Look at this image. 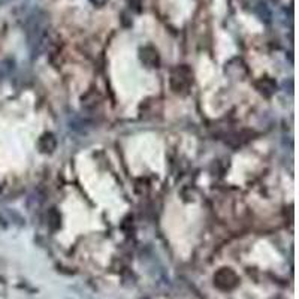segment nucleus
I'll return each instance as SVG.
<instances>
[{
    "label": "nucleus",
    "instance_id": "obj_1",
    "mask_svg": "<svg viewBox=\"0 0 299 299\" xmlns=\"http://www.w3.org/2000/svg\"><path fill=\"white\" fill-rule=\"evenodd\" d=\"M193 82V72L189 66H178L171 74V88L175 93H186Z\"/></svg>",
    "mask_w": 299,
    "mask_h": 299
},
{
    "label": "nucleus",
    "instance_id": "obj_2",
    "mask_svg": "<svg viewBox=\"0 0 299 299\" xmlns=\"http://www.w3.org/2000/svg\"><path fill=\"white\" fill-rule=\"evenodd\" d=\"M214 284L222 290H230L238 284V277L230 268H222L214 275Z\"/></svg>",
    "mask_w": 299,
    "mask_h": 299
},
{
    "label": "nucleus",
    "instance_id": "obj_3",
    "mask_svg": "<svg viewBox=\"0 0 299 299\" xmlns=\"http://www.w3.org/2000/svg\"><path fill=\"white\" fill-rule=\"evenodd\" d=\"M141 60L148 68H157L160 63V57H159L157 51L151 47H145L141 50Z\"/></svg>",
    "mask_w": 299,
    "mask_h": 299
},
{
    "label": "nucleus",
    "instance_id": "obj_4",
    "mask_svg": "<svg viewBox=\"0 0 299 299\" xmlns=\"http://www.w3.org/2000/svg\"><path fill=\"white\" fill-rule=\"evenodd\" d=\"M57 147V141L52 133H45L39 139V148L42 153H52Z\"/></svg>",
    "mask_w": 299,
    "mask_h": 299
},
{
    "label": "nucleus",
    "instance_id": "obj_5",
    "mask_svg": "<svg viewBox=\"0 0 299 299\" xmlns=\"http://www.w3.org/2000/svg\"><path fill=\"white\" fill-rule=\"evenodd\" d=\"M257 88L260 90V93H263L265 96H271L275 90H277V84L269 79V78H263L257 82Z\"/></svg>",
    "mask_w": 299,
    "mask_h": 299
},
{
    "label": "nucleus",
    "instance_id": "obj_6",
    "mask_svg": "<svg viewBox=\"0 0 299 299\" xmlns=\"http://www.w3.org/2000/svg\"><path fill=\"white\" fill-rule=\"evenodd\" d=\"M48 223L51 227H57L60 224V216L55 209H51V211L48 213Z\"/></svg>",
    "mask_w": 299,
    "mask_h": 299
},
{
    "label": "nucleus",
    "instance_id": "obj_7",
    "mask_svg": "<svg viewBox=\"0 0 299 299\" xmlns=\"http://www.w3.org/2000/svg\"><path fill=\"white\" fill-rule=\"evenodd\" d=\"M127 5H129L133 11H136V12L141 11V0H127Z\"/></svg>",
    "mask_w": 299,
    "mask_h": 299
},
{
    "label": "nucleus",
    "instance_id": "obj_8",
    "mask_svg": "<svg viewBox=\"0 0 299 299\" xmlns=\"http://www.w3.org/2000/svg\"><path fill=\"white\" fill-rule=\"evenodd\" d=\"M92 2H93L95 5H98V6H103V5L108 2V0H92Z\"/></svg>",
    "mask_w": 299,
    "mask_h": 299
}]
</instances>
